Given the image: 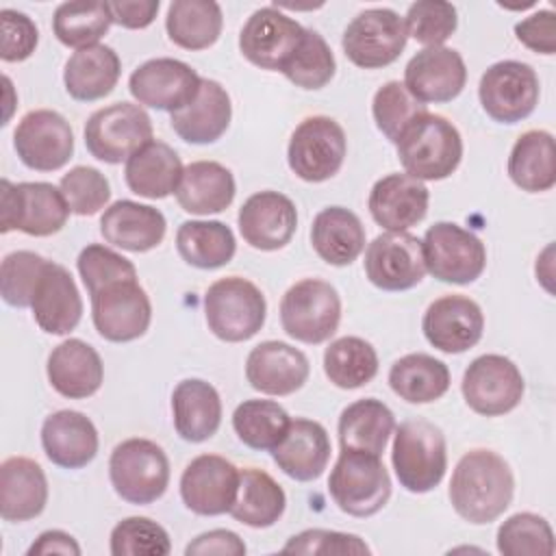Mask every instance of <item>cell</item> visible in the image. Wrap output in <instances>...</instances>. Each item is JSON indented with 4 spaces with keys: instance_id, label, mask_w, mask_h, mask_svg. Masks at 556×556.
Returning a JSON list of instances; mask_svg holds the SVG:
<instances>
[{
    "instance_id": "42",
    "label": "cell",
    "mask_w": 556,
    "mask_h": 556,
    "mask_svg": "<svg viewBox=\"0 0 556 556\" xmlns=\"http://www.w3.org/2000/svg\"><path fill=\"white\" fill-rule=\"evenodd\" d=\"M176 250L180 258L198 269H217L232 261L237 241L224 222L189 219L178 226Z\"/></svg>"
},
{
    "instance_id": "17",
    "label": "cell",
    "mask_w": 556,
    "mask_h": 556,
    "mask_svg": "<svg viewBox=\"0 0 556 556\" xmlns=\"http://www.w3.org/2000/svg\"><path fill=\"white\" fill-rule=\"evenodd\" d=\"M304 26L285 15L278 7L256 9L239 33L241 54L256 67L282 72L304 37Z\"/></svg>"
},
{
    "instance_id": "51",
    "label": "cell",
    "mask_w": 556,
    "mask_h": 556,
    "mask_svg": "<svg viewBox=\"0 0 556 556\" xmlns=\"http://www.w3.org/2000/svg\"><path fill=\"white\" fill-rule=\"evenodd\" d=\"M404 26L408 37L424 43L426 48H434L443 46V41L454 35L458 26V13L452 2L419 0L408 7Z\"/></svg>"
},
{
    "instance_id": "38",
    "label": "cell",
    "mask_w": 556,
    "mask_h": 556,
    "mask_svg": "<svg viewBox=\"0 0 556 556\" xmlns=\"http://www.w3.org/2000/svg\"><path fill=\"white\" fill-rule=\"evenodd\" d=\"M393 430L395 417L391 408L376 397L356 400L345 406L337 426L341 450H361L376 456L384 452Z\"/></svg>"
},
{
    "instance_id": "2",
    "label": "cell",
    "mask_w": 556,
    "mask_h": 556,
    "mask_svg": "<svg viewBox=\"0 0 556 556\" xmlns=\"http://www.w3.org/2000/svg\"><path fill=\"white\" fill-rule=\"evenodd\" d=\"M395 146L404 172L417 180H443L463 159L458 128L447 117L428 111L404 128Z\"/></svg>"
},
{
    "instance_id": "54",
    "label": "cell",
    "mask_w": 556,
    "mask_h": 556,
    "mask_svg": "<svg viewBox=\"0 0 556 556\" xmlns=\"http://www.w3.org/2000/svg\"><path fill=\"white\" fill-rule=\"evenodd\" d=\"M78 274L83 278V285L87 287L89 295L100 291L102 287L115 282V280H126V278H137L135 265L117 254L115 250L91 243L80 250L78 261H76Z\"/></svg>"
},
{
    "instance_id": "52",
    "label": "cell",
    "mask_w": 556,
    "mask_h": 556,
    "mask_svg": "<svg viewBox=\"0 0 556 556\" xmlns=\"http://www.w3.org/2000/svg\"><path fill=\"white\" fill-rule=\"evenodd\" d=\"M46 263H48V258H43L37 252H30V250H15V252L7 254L0 265L2 300L15 308L30 306L33 291L37 287V280H39Z\"/></svg>"
},
{
    "instance_id": "35",
    "label": "cell",
    "mask_w": 556,
    "mask_h": 556,
    "mask_svg": "<svg viewBox=\"0 0 556 556\" xmlns=\"http://www.w3.org/2000/svg\"><path fill=\"white\" fill-rule=\"evenodd\" d=\"M182 169L185 167L176 150L163 141L152 139L126 161L124 178L132 193L148 200H161L169 193H176Z\"/></svg>"
},
{
    "instance_id": "6",
    "label": "cell",
    "mask_w": 556,
    "mask_h": 556,
    "mask_svg": "<svg viewBox=\"0 0 556 556\" xmlns=\"http://www.w3.org/2000/svg\"><path fill=\"white\" fill-rule=\"evenodd\" d=\"M109 478L124 502L137 506L152 504L169 484L167 454L150 439H126L111 452Z\"/></svg>"
},
{
    "instance_id": "33",
    "label": "cell",
    "mask_w": 556,
    "mask_h": 556,
    "mask_svg": "<svg viewBox=\"0 0 556 556\" xmlns=\"http://www.w3.org/2000/svg\"><path fill=\"white\" fill-rule=\"evenodd\" d=\"M172 415L180 439L189 443L211 439L222 424V400L217 389L200 378L180 380L172 393Z\"/></svg>"
},
{
    "instance_id": "58",
    "label": "cell",
    "mask_w": 556,
    "mask_h": 556,
    "mask_svg": "<svg viewBox=\"0 0 556 556\" xmlns=\"http://www.w3.org/2000/svg\"><path fill=\"white\" fill-rule=\"evenodd\" d=\"M187 556H243L245 554V543L241 541V536L232 530H208L200 536H195L187 547H185Z\"/></svg>"
},
{
    "instance_id": "12",
    "label": "cell",
    "mask_w": 556,
    "mask_h": 556,
    "mask_svg": "<svg viewBox=\"0 0 556 556\" xmlns=\"http://www.w3.org/2000/svg\"><path fill=\"white\" fill-rule=\"evenodd\" d=\"M539 76L521 61H497L480 78L478 98L484 113L500 124L526 119L539 104Z\"/></svg>"
},
{
    "instance_id": "57",
    "label": "cell",
    "mask_w": 556,
    "mask_h": 556,
    "mask_svg": "<svg viewBox=\"0 0 556 556\" xmlns=\"http://www.w3.org/2000/svg\"><path fill=\"white\" fill-rule=\"evenodd\" d=\"M515 37L539 54H554L556 52V17L554 11L541 9L530 17L515 24Z\"/></svg>"
},
{
    "instance_id": "31",
    "label": "cell",
    "mask_w": 556,
    "mask_h": 556,
    "mask_svg": "<svg viewBox=\"0 0 556 556\" xmlns=\"http://www.w3.org/2000/svg\"><path fill=\"white\" fill-rule=\"evenodd\" d=\"M48 380L52 389L70 400L91 397L104 380L100 354L83 339H65L48 356Z\"/></svg>"
},
{
    "instance_id": "5",
    "label": "cell",
    "mask_w": 556,
    "mask_h": 556,
    "mask_svg": "<svg viewBox=\"0 0 556 556\" xmlns=\"http://www.w3.org/2000/svg\"><path fill=\"white\" fill-rule=\"evenodd\" d=\"M204 315L208 330L217 339L241 343L263 328L267 302L254 282L241 276H226L206 289Z\"/></svg>"
},
{
    "instance_id": "41",
    "label": "cell",
    "mask_w": 556,
    "mask_h": 556,
    "mask_svg": "<svg viewBox=\"0 0 556 556\" xmlns=\"http://www.w3.org/2000/svg\"><path fill=\"white\" fill-rule=\"evenodd\" d=\"M389 387L408 404L437 402L450 389V369L430 354L413 352L391 365Z\"/></svg>"
},
{
    "instance_id": "49",
    "label": "cell",
    "mask_w": 556,
    "mask_h": 556,
    "mask_svg": "<svg viewBox=\"0 0 556 556\" xmlns=\"http://www.w3.org/2000/svg\"><path fill=\"white\" fill-rule=\"evenodd\" d=\"M426 104H421L417 98H413L408 93V89L404 87V83L400 80H389L384 83L371 100V115L374 122L378 126V130L389 139V141H397L400 135L404 132V128L419 117L421 113H426Z\"/></svg>"
},
{
    "instance_id": "40",
    "label": "cell",
    "mask_w": 556,
    "mask_h": 556,
    "mask_svg": "<svg viewBox=\"0 0 556 556\" xmlns=\"http://www.w3.org/2000/svg\"><path fill=\"white\" fill-rule=\"evenodd\" d=\"M285 508L287 495L267 471L256 467L239 471V489L230 506L232 519L250 528H269L282 517Z\"/></svg>"
},
{
    "instance_id": "7",
    "label": "cell",
    "mask_w": 556,
    "mask_h": 556,
    "mask_svg": "<svg viewBox=\"0 0 556 556\" xmlns=\"http://www.w3.org/2000/svg\"><path fill=\"white\" fill-rule=\"evenodd\" d=\"M341 321V298L337 289L319 278H304L287 289L280 300L282 330L302 343L328 341Z\"/></svg>"
},
{
    "instance_id": "11",
    "label": "cell",
    "mask_w": 556,
    "mask_h": 556,
    "mask_svg": "<svg viewBox=\"0 0 556 556\" xmlns=\"http://www.w3.org/2000/svg\"><path fill=\"white\" fill-rule=\"evenodd\" d=\"M421 250L426 271L441 282L469 285L486 267L484 243L454 222L432 224L421 239Z\"/></svg>"
},
{
    "instance_id": "43",
    "label": "cell",
    "mask_w": 556,
    "mask_h": 556,
    "mask_svg": "<svg viewBox=\"0 0 556 556\" xmlns=\"http://www.w3.org/2000/svg\"><path fill=\"white\" fill-rule=\"evenodd\" d=\"M224 26L222 7L213 0H174L167 7V37L185 50L211 48Z\"/></svg>"
},
{
    "instance_id": "47",
    "label": "cell",
    "mask_w": 556,
    "mask_h": 556,
    "mask_svg": "<svg viewBox=\"0 0 556 556\" xmlns=\"http://www.w3.org/2000/svg\"><path fill=\"white\" fill-rule=\"evenodd\" d=\"M334 70H337L334 54L326 43V39L317 30L306 28L302 43L282 67V74L295 87L321 89L332 80Z\"/></svg>"
},
{
    "instance_id": "55",
    "label": "cell",
    "mask_w": 556,
    "mask_h": 556,
    "mask_svg": "<svg viewBox=\"0 0 556 556\" xmlns=\"http://www.w3.org/2000/svg\"><path fill=\"white\" fill-rule=\"evenodd\" d=\"M285 554H319V556H369L371 549L369 545L348 532H337V530H304L287 541L282 547Z\"/></svg>"
},
{
    "instance_id": "14",
    "label": "cell",
    "mask_w": 556,
    "mask_h": 556,
    "mask_svg": "<svg viewBox=\"0 0 556 556\" xmlns=\"http://www.w3.org/2000/svg\"><path fill=\"white\" fill-rule=\"evenodd\" d=\"M406 26L393 9H365L343 30L345 56L363 70L391 65L406 46Z\"/></svg>"
},
{
    "instance_id": "20",
    "label": "cell",
    "mask_w": 556,
    "mask_h": 556,
    "mask_svg": "<svg viewBox=\"0 0 556 556\" xmlns=\"http://www.w3.org/2000/svg\"><path fill=\"white\" fill-rule=\"evenodd\" d=\"M239 489V469L224 456H195L180 476V497L185 506L204 517L230 513Z\"/></svg>"
},
{
    "instance_id": "45",
    "label": "cell",
    "mask_w": 556,
    "mask_h": 556,
    "mask_svg": "<svg viewBox=\"0 0 556 556\" xmlns=\"http://www.w3.org/2000/svg\"><path fill=\"white\" fill-rule=\"evenodd\" d=\"M113 24L106 2H63L56 7L52 17L54 37L67 48H89L96 46Z\"/></svg>"
},
{
    "instance_id": "3",
    "label": "cell",
    "mask_w": 556,
    "mask_h": 556,
    "mask_svg": "<svg viewBox=\"0 0 556 556\" xmlns=\"http://www.w3.org/2000/svg\"><path fill=\"white\" fill-rule=\"evenodd\" d=\"M391 463L400 484L410 493H428L445 476L447 445L439 426L408 419L395 428Z\"/></svg>"
},
{
    "instance_id": "56",
    "label": "cell",
    "mask_w": 556,
    "mask_h": 556,
    "mask_svg": "<svg viewBox=\"0 0 556 556\" xmlns=\"http://www.w3.org/2000/svg\"><path fill=\"white\" fill-rule=\"evenodd\" d=\"M0 24H2V48H0L2 61L7 63L26 61L39 43V30L35 22L26 13L2 9Z\"/></svg>"
},
{
    "instance_id": "59",
    "label": "cell",
    "mask_w": 556,
    "mask_h": 556,
    "mask_svg": "<svg viewBox=\"0 0 556 556\" xmlns=\"http://www.w3.org/2000/svg\"><path fill=\"white\" fill-rule=\"evenodd\" d=\"M113 24L124 28H146L154 22L161 2L159 0H119L106 2Z\"/></svg>"
},
{
    "instance_id": "28",
    "label": "cell",
    "mask_w": 556,
    "mask_h": 556,
    "mask_svg": "<svg viewBox=\"0 0 556 556\" xmlns=\"http://www.w3.org/2000/svg\"><path fill=\"white\" fill-rule=\"evenodd\" d=\"M165 215L132 200H117L104 208L100 217V232L106 243L126 252H148L161 245L165 239Z\"/></svg>"
},
{
    "instance_id": "32",
    "label": "cell",
    "mask_w": 556,
    "mask_h": 556,
    "mask_svg": "<svg viewBox=\"0 0 556 556\" xmlns=\"http://www.w3.org/2000/svg\"><path fill=\"white\" fill-rule=\"evenodd\" d=\"M48 504V480L39 463L11 456L0 465V515L4 521H28Z\"/></svg>"
},
{
    "instance_id": "53",
    "label": "cell",
    "mask_w": 556,
    "mask_h": 556,
    "mask_svg": "<svg viewBox=\"0 0 556 556\" xmlns=\"http://www.w3.org/2000/svg\"><path fill=\"white\" fill-rule=\"evenodd\" d=\"M59 189L70 206V213L80 217L96 215L106 206L111 198V185L106 176L89 165H76L63 174Z\"/></svg>"
},
{
    "instance_id": "15",
    "label": "cell",
    "mask_w": 556,
    "mask_h": 556,
    "mask_svg": "<svg viewBox=\"0 0 556 556\" xmlns=\"http://www.w3.org/2000/svg\"><path fill=\"white\" fill-rule=\"evenodd\" d=\"M91 319L102 339L128 343L150 328L152 304L137 278L115 280L91 295Z\"/></svg>"
},
{
    "instance_id": "37",
    "label": "cell",
    "mask_w": 556,
    "mask_h": 556,
    "mask_svg": "<svg viewBox=\"0 0 556 556\" xmlns=\"http://www.w3.org/2000/svg\"><path fill=\"white\" fill-rule=\"evenodd\" d=\"M122 74V61L111 46L96 43L76 50L63 70L65 91L78 102H93L113 91Z\"/></svg>"
},
{
    "instance_id": "24",
    "label": "cell",
    "mask_w": 556,
    "mask_h": 556,
    "mask_svg": "<svg viewBox=\"0 0 556 556\" xmlns=\"http://www.w3.org/2000/svg\"><path fill=\"white\" fill-rule=\"evenodd\" d=\"M308 374L306 354L285 341H263L250 350L245 361L250 387L265 395H291L304 387Z\"/></svg>"
},
{
    "instance_id": "21",
    "label": "cell",
    "mask_w": 556,
    "mask_h": 556,
    "mask_svg": "<svg viewBox=\"0 0 556 556\" xmlns=\"http://www.w3.org/2000/svg\"><path fill=\"white\" fill-rule=\"evenodd\" d=\"M428 343L445 354H460L473 348L484 332V315L478 302L452 293L434 300L421 319Z\"/></svg>"
},
{
    "instance_id": "30",
    "label": "cell",
    "mask_w": 556,
    "mask_h": 556,
    "mask_svg": "<svg viewBox=\"0 0 556 556\" xmlns=\"http://www.w3.org/2000/svg\"><path fill=\"white\" fill-rule=\"evenodd\" d=\"M271 458L282 473L298 482L317 480L330 460L326 428L313 419H291L285 437L271 450Z\"/></svg>"
},
{
    "instance_id": "34",
    "label": "cell",
    "mask_w": 556,
    "mask_h": 556,
    "mask_svg": "<svg viewBox=\"0 0 556 556\" xmlns=\"http://www.w3.org/2000/svg\"><path fill=\"white\" fill-rule=\"evenodd\" d=\"M237 193L232 172L217 161H193L182 169L176 200L185 213L211 215L226 211Z\"/></svg>"
},
{
    "instance_id": "26",
    "label": "cell",
    "mask_w": 556,
    "mask_h": 556,
    "mask_svg": "<svg viewBox=\"0 0 556 556\" xmlns=\"http://www.w3.org/2000/svg\"><path fill=\"white\" fill-rule=\"evenodd\" d=\"M30 308L43 332L67 334L78 326L83 317V300L72 274L63 265L54 261L43 265L33 291Z\"/></svg>"
},
{
    "instance_id": "39",
    "label": "cell",
    "mask_w": 556,
    "mask_h": 556,
    "mask_svg": "<svg viewBox=\"0 0 556 556\" xmlns=\"http://www.w3.org/2000/svg\"><path fill=\"white\" fill-rule=\"evenodd\" d=\"M510 180L528 193L549 191L556 185V148L547 130H526L508 156Z\"/></svg>"
},
{
    "instance_id": "44",
    "label": "cell",
    "mask_w": 556,
    "mask_h": 556,
    "mask_svg": "<svg viewBox=\"0 0 556 556\" xmlns=\"http://www.w3.org/2000/svg\"><path fill=\"white\" fill-rule=\"evenodd\" d=\"M324 371L339 389H358L378 374V354L361 337L334 339L324 352Z\"/></svg>"
},
{
    "instance_id": "16",
    "label": "cell",
    "mask_w": 556,
    "mask_h": 556,
    "mask_svg": "<svg viewBox=\"0 0 556 556\" xmlns=\"http://www.w3.org/2000/svg\"><path fill=\"white\" fill-rule=\"evenodd\" d=\"M13 148L20 161L37 172H56L74 154L70 122L52 109L28 111L15 126Z\"/></svg>"
},
{
    "instance_id": "8",
    "label": "cell",
    "mask_w": 556,
    "mask_h": 556,
    "mask_svg": "<svg viewBox=\"0 0 556 556\" xmlns=\"http://www.w3.org/2000/svg\"><path fill=\"white\" fill-rule=\"evenodd\" d=\"M0 191V232L22 230L30 237L56 235L70 215V206L61 193L50 182H11L2 178Z\"/></svg>"
},
{
    "instance_id": "29",
    "label": "cell",
    "mask_w": 556,
    "mask_h": 556,
    "mask_svg": "<svg viewBox=\"0 0 556 556\" xmlns=\"http://www.w3.org/2000/svg\"><path fill=\"white\" fill-rule=\"evenodd\" d=\"M98 430L78 410H56L43 419L41 447L46 456L63 469H80L98 454Z\"/></svg>"
},
{
    "instance_id": "48",
    "label": "cell",
    "mask_w": 556,
    "mask_h": 556,
    "mask_svg": "<svg viewBox=\"0 0 556 556\" xmlns=\"http://www.w3.org/2000/svg\"><path fill=\"white\" fill-rule=\"evenodd\" d=\"M497 552L504 556H552L554 532L547 519L534 513L510 515L497 528Z\"/></svg>"
},
{
    "instance_id": "18",
    "label": "cell",
    "mask_w": 556,
    "mask_h": 556,
    "mask_svg": "<svg viewBox=\"0 0 556 556\" xmlns=\"http://www.w3.org/2000/svg\"><path fill=\"white\" fill-rule=\"evenodd\" d=\"M365 276L382 291H406L426 276L421 239L410 232H382L365 250Z\"/></svg>"
},
{
    "instance_id": "25",
    "label": "cell",
    "mask_w": 556,
    "mask_h": 556,
    "mask_svg": "<svg viewBox=\"0 0 556 556\" xmlns=\"http://www.w3.org/2000/svg\"><path fill=\"white\" fill-rule=\"evenodd\" d=\"M428 202L426 185L404 172L376 180L367 206L374 222L387 232H406L426 217Z\"/></svg>"
},
{
    "instance_id": "13",
    "label": "cell",
    "mask_w": 556,
    "mask_h": 556,
    "mask_svg": "<svg viewBox=\"0 0 556 556\" xmlns=\"http://www.w3.org/2000/svg\"><path fill=\"white\" fill-rule=\"evenodd\" d=\"M460 391L473 413L497 417L519 406L526 382L510 358L502 354H482L465 369Z\"/></svg>"
},
{
    "instance_id": "22",
    "label": "cell",
    "mask_w": 556,
    "mask_h": 556,
    "mask_svg": "<svg viewBox=\"0 0 556 556\" xmlns=\"http://www.w3.org/2000/svg\"><path fill=\"white\" fill-rule=\"evenodd\" d=\"M467 83V67L458 50L434 46L419 50L404 70V87L421 104L450 102Z\"/></svg>"
},
{
    "instance_id": "36",
    "label": "cell",
    "mask_w": 556,
    "mask_h": 556,
    "mask_svg": "<svg viewBox=\"0 0 556 556\" xmlns=\"http://www.w3.org/2000/svg\"><path fill=\"white\" fill-rule=\"evenodd\" d=\"M311 243L324 263L345 267L365 250V226L350 208L326 206L313 219Z\"/></svg>"
},
{
    "instance_id": "23",
    "label": "cell",
    "mask_w": 556,
    "mask_h": 556,
    "mask_svg": "<svg viewBox=\"0 0 556 556\" xmlns=\"http://www.w3.org/2000/svg\"><path fill=\"white\" fill-rule=\"evenodd\" d=\"M239 232L248 245L263 252L285 248L298 228V211L280 191H258L239 208Z\"/></svg>"
},
{
    "instance_id": "4",
    "label": "cell",
    "mask_w": 556,
    "mask_h": 556,
    "mask_svg": "<svg viewBox=\"0 0 556 556\" xmlns=\"http://www.w3.org/2000/svg\"><path fill=\"white\" fill-rule=\"evenodd\" d=\"M328 491L339 510L350 517H371L391 497V478L380 456L361 450H341Z\"/></svg>"
},
{
    "instance_id": "50",
    "label": "cell",
    "mask_w": 556,
    "mask_h": 556,
    "mask_svg": "<svg viewBox=\"0 0 556 556\" xmlns=\"http://www.w3.org/2000/svg\"><path fill=\"white\" fill-rule=\"evenodd\" d=\"M169 552L167 530L150 517H126L111 530L113 556H165Z\"/></svg>"
},
{
    "instance_id": "19",
    "label": "cell",
    "mask_w": 556,
    "mask_h": 556,
    "mask_svg": "<svg viewBox=\"0 0 556 556\" xmlns=\"http://www.w3.org/2000/svg\"><path fill=\"white\" fill-rule=\"evenodd\" d=\"M200 80L202 78L187 63L159 56L141 63L130 74L128 91L141 106L174 113L193 100Z\"/></svg>"
},
{
    "instance_id": "60",
    "label": "cell",
    "mask_w": 556,
    "mask_h": 556,
    "mask_svg": "<svg viewBox=\"0 0 556 556\" xmlns=\"http://www.w3.org/2000/svg\"><path fill=\"white\" fill-rule=\"evenodd\" d=\"M28 556L35 554H65V556H80V545L76 539L63 530H46L41 532L35 543L26 552Z\"/></svg>"
},
{
    "instance_id": "46",
    "label": "cell",
    "mask_w": 556,
    "mask_h": 556,
    "mask_svg": "<svg viewBox=\"0 0 556 556\" xmlns=\"http://www.w3.org/2000/svg\"><path fill=\"white\" fill-rule=\"evenodd\" d=\"M289 424V413L271 400H245L232 413V428L239 441L252 450H274Z\"/></svg>"
},
{
    "instance_id": "27",
    "label": "cell",
    "mask_w": 556,
    "mask_h": 556,
    "mask_svg": "<svg viewBox=\"0 0 556 556\" xmlns=\"http://www.w3.org/2000/svg\"><path fill=\"white\" fill-rule=\"evenodd\" d=\"M232 104L228 91L211 78H202L198 93L182 109L174 111L169 124L174 132L195 146L217 141L230 126Z\"/></svg>"
},
{
    "instance_id": "1",
    "label": "cell",
    "mask_w": 556,
    "mask_h": 556,
    "mask_svg": "<svg viewBox=\"0 0 556 556\" xmlns=\"http://www.w3.org/2000/svg\"><path fill=\"white\" fill-rule=\"evenodd\" d=\"M515 478L508 463L493 450H469L450 480V502L458 517L473 526L495 521L510 506Z\"/></svg>"
},
{
    "instance_id": "9",
    "label": "cell",
    "mask_w": 556,
    "mask_h": 556,
    "mask_svg": "<svg viewBox=\"0 0 556 556\" xmlns=\"http://www.w3.org/2000/svg\"><path fill=\"white\" fill-rule=\"evenodd\" d=\"M148 141H152V119L141 104H109L91 113L85 124L89 154L109 165L128 161Z\"/></svg>"
},
{
    "instance_id": "10",
    "label": "cell",
    "mask_w": 556,
    "mask_h": 556,
    "mask_svg": "<svg viewBox=\"0 0 556 556\" xmlns=\"http://www.w3.org/2000/svg\"><path fill=\"white\" fill-rule=\"evenodd\" d=\"M345 154V130L328 115H311L302 119L287 148L291 172L306 182H324L332 178L341 169Z\"/></svg>"
}]
</instances>
